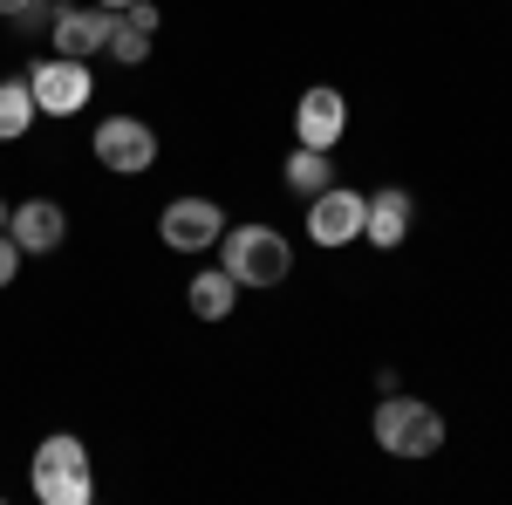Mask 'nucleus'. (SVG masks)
<instances>
[{
  "mask_svg": "<svg viewBox=\"0 0 512 505\" xmlns=\"http://www.w3.org/2000/svg\"><path fill=\"white\" fill-rule=\"evenodd\" d=\"M7 239H14L21 253H55V246L69 239V212H62L55 198H28V205L7 212Z\"/></svg>",
  "mask_w": 512,
  "mask_h": 505,
  "instance_id": "obj_10",
  "label": "nucleus"
},
{
  "mask_svg": "<svg viewBox=\"0 0 512 505\" xmlns=\"http://www.w3.org/2000/svg\"><path fill=\"white\" fill-rule=\"evenodd\" d=\"M89 144H96V157H103L110 171H130V178L158 164V130H151V123H137V117H103Z\"/></svg>",
  "mask_w": 512,
  "mask_h": 505,
  "instance_id": "obj_4",
  "label": "nucleus"
},
{
  "mask_svg": "<svg viewBox=\"0 0 512 505\" xmlns=\"http://www.w3.org/2000/svg\"><path fill=\"white\" fill-rule=\"evenodd\" d=\"M28 89H35V110L76 117L82 103H89V69H82L76 55H55V62H35L28 69Z\"/></svg>",
  "mask_w": 512,
  "mask_h": 505,
  "instance_id": "obj_6",
  "label": "nucleus"
},
{
  "mask_svg": "<svg viewBox=\"0 0 512 505\" xmlns=\"http://www.w3.org/2000/svg\"><path fill=\"white\" fill-rule=\"evenodd\" d=\"M28 7H35V0H0V21H21Z\"/></svg>",
  "mask_w": 512,
  "mask_h": 505,
  "instance_id": "obj_18",
  "label": "nucleus"
},
{
  "mask_svg": "<svg viewBox=\"0 0 512 505\" xmlns=\"http://www.w3.org/2000/svg\"><path fill=\"white\" fill-rule=\"evenodd\" d=\"M14 273H21V246L0 233V287H14Z\"/></svg>",
  "mask_w": 512,
  "mask_h": 505,
  "instance_id": "obj_17",
  "label": "nucleus"
},
{
  "mask_svg": "<svg viewBox=\"0 0 512 505\" xmlns=\"http://www.w3.org/2000/svg\"><path fill=\"white\" fill-rule=\"evenodd\" d=\"M55 55H76L89 62L96 48H110V28H117V14L110 7H55Z\"/></svg>",
  "mask_w": 512,
  "mask_h": 505,
  "instance_id": "obj_8",
  "label": "nucleus"
},
{
  "mask_svg": "<svg viewBox=\"0 0 512 505\" xmlns=\"http://www.w3.org/2000/svg\"><path fill=\"white\" fill-rule=\"evenodd\" d=\"M35 499L41 505H89L96 478H89V451L76 437H48L35 451Z\"/></svg>",
  "mask_w": 512,
  "mask_h": 505,
  "instance_id": "obj_3",
  "label": "nucleus"
},
{
  "mask_svg": "<svg viewBox=\"0 0 512 505\" xmlns=\"http://www.w3.org/2000/svg\"><path fill=\"white\" fill-rule=\"evenodd\" d=\"M123 21H130V28H144V35H158V7H151V0H130V7H123Z\"/></svg>",
  "mask_w": 512,
  "mask_h": 505,
  "instance_id": "obj_16",
  "label": "nucleus"
},
{
  "mask_svg": "<svg viewBox=\"0 0 512 505\" xmlns=\"http://www.w3.org/2000/svg\"><path fill=\"white\" fill-rule=\"evenodd\" d=\"M219 246H226V273L239 287H280L287 267H294V253H287V239L274 226H226Z\"/></svg>",
  "mask_w": 512,
  "mask_h": 505,
  "instance_id": "obj_2",
  "label": "nucleus"
},
{
  "mask_svg": "<svg viewBox=\"0 0 512 505\" xmlns=\"http://www.w3.org/2000/svg\"><path fill=\"white\" fill-rule=\"evenodd\" d=\"M362 205H369V198L342 192V185L315 192L308 198V239H315V246H349V239H362Z\"/></svg>",
  "mask_w": 512,
  "mask_h": 505,
  "instance_id": "obj_7",
  "label": "nucleus"
},
{
  "mask_svg": "<svg viewBox=\"0 0 512 505\" xmlns=\"http://www.w3.org/2000/svg\"><path fill=\"white\" fill-rule=\"evenodd\" d=\"M96 7H110V14H123V7H130V0H96Z\"/></svg>",
  "mask_w": 512,
  "mask_h": 505,
  "instance_id": "obj_19",
  "label": "nucleus"
},
{
  "mask_svg": "<svg viewBox=\"0 0 512 505\" xmlns=\"http://www.w3.org/2000/svg\"><path fill=\"white\" fill-rule=\"evenodd\" d=\"M376 444H383L390 458H431L437 444H444V417H437L431 403L390 389V396L376 403Z\"/></svg>",
  "mask_w": 512,
  "mask_h": 505,
  "instance_id": "obj_1",
  "label": "nucleus"
},
{
  "mask_svg": "<svg viewBox=\"0 0 512 505\" xmlns=\"http://www.w3.org/2000/svg\"><path fill=\"white\" fill-rule=\"evenodd\" d=\"M219 233H226V219L212 198H171L158 219V239L171 253H205V246H219Z\"/></svg>",
  "mask_w": 512,
  "mask_h": 505,
  "instance_id": "obj_5",
  "label": "nucleus"
},
{
  "mask_svg": "<svg viewBox=\"0 0 512 505\" xmlns=\"http://www.w3.org/2000/svg\"><path fill=\"white\" fill-rule=\"evenodd\" d=\"M110 55L137 69V62L151 55V35H144V28H130V21H123V14H117V28H110Z\"/></svg>",
  "mask_w": 512,
  "mask_h": 505,
  "instance_id": "obj_15",
  "label": "nucleus"
},
{
  "mask_svg": "<svg viewBox=\"0 0 512 505\" xmlns=\"http://www.w3.org/2000/svg\"><path fill=\"white\" fill-rule=\"evenodd\" d=\"M35 89H28V76L0 82V144H14V137H28V123H35Z\"/></svg>",
  "mask_w": 512,
  "mask_h": 505,
  "instance_id": "obj_13",
  "label": "nucleus"
},
{
  "mask_svg": "<svg viewBox=\"0 0 512 505\" xmlns=\"http://www.w3.org/2000/svg\"><path fill=\"white\" fill-rule=\"evenodd\" d=\"M0 233H7V205H0Z\"/></svg>",
  "mask_w": 512,
  "mask_h": 505,
  "instance_id": "obj_20",
  "label": "nucleus"
},
{
  "mask_svg": "<svg viewBox=\"0 0 512 505\" xmlns=\"http://www.w3.org/2000/svg\"><path fill=\"white\" fill-rule=\"evenodd\" d=\"M287 185L301 198H315L335 185V164H328V151H308V144H294V157H287Z\"/></svg>",
  "mask_w": 512,
  "mask_h": 505,
  "instance_id": "obj_14",
  "label": "nucleus"
},
{
  "mask_svg": "<svg viewBox=\"0 0 512 505\" xmlns=\"http://www.w3.org/2000/svg\"><path fill=\"white\" fill-rule=\"evenodd\" d=\"M410 219H417V205H410V192H396V185H383V192H376L369 205H362V239L390 253V246H403V239H410Z\"/></svg>",
  "mask_w": 512,
  "mask_h": 505,
  "instance_id": "obj_11",
  "label": "nucleus"
},
{
  "mask_svg": "<svg viewBox=\"0 0 512 505\" xmlns=\"http://www.w3.org/2000/svg\"><path fill=\"white\" fill-rule=\"evenodd\" d=\"M233 301H239V280L226 267H205L192 280V314H198V321H226V314H233Z\"/></svg>",
  "mask_w": 512,
  "mask_h": 505,
  "instance_id": "obj_12",
  "label": "nucleus"
},
{
  "mask_svg": "<svg viewBox=\"0 0 512 505\" xmlns=\"http://www.w3.org/2000/svg\"><path fill=\"white\" fill-rule=\"evenodd\" d=\"M342 130H349V103H342V89H308L301 110H294V137H301L308 151H335Z\"/></svg>",
  "mask_w": 512,
  "mask_h": 505,
  "instance_id": "obj_9",
  "label": "nucleus"
}]
</instances>
